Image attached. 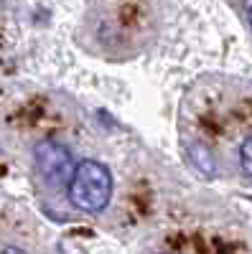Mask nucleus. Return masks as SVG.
Masks as SVG:
<instances>
[{"label": "nucleus", "instance_id": "nucleus-1", "mask_svg": "<svg viewBox=\"0 0 252 254\" xmlns=\"http://www.w3.org/2000/svg\"><path fill=\"white\" fill-rule=\"evenodd\" d=\"M69 201L84 214H99L112 198V173L99 160H82L69 183Z\"/></svg>", "mask_w": 252, "mask_h": 254}, {"label": "nucleus", "instance_id": "nucleus-2", "mask_svg": "<svg viewBox=\"0 0 252 254\" xmlns=\"http://www.w3.org/2000/svg\"><path fill=\"white\" fill-rule=\"evenodd\" d=\"M33 163L38 176L51 188H69L77 173L72 150L64 142H56V140H41L33 147Z\"/></svg>", "mask_w": 252, "mask_h": 254}, {"label": "nucleus", "instance_id": "nucleus-3", "mask_svg": "<svg viewBox=\"0 0 252 254\" xmlns=\"http://www.w3.org/2000/svg\"><path fill=\"white\" fill-rule=\"evenodd\" d=\"M188 155H191V163L199 168V171H201L206 178H214V176H217V160H214V153L209 150L206 145L194 142L191 147H188Z\"/></svg>", "mask_w": 252, "mask_h": 254}, {"label": "nucleus", "instance_id": "nucleus-4", "mask_svg": "<svg viewBox=\"0 0 252 254\" xmlns=\"http://www.w3.org/2000/svg\"><path fill=\"white\" fill-rule=\"evenodd\" d=\"M240 163H242V171L252 176V137H247L240 147Z\"/></svg>", "mask_w": 252, "mask_h": 254}, {"label": "nucleus", "instance_id": "nucleus-5", "mask_svg": "<svg viewBox=\"0 0 252 254\" xmlns=\"http://www.w3.org/2000/svg\"><path fill=\"white\" fill-rule=\"evenodd\" d=\"M0 254H26V252H23V249H18V247H5Z\"/></svg>", "mask_w": 252, "mask_h": 254}, {"label": "nucleus", "instance_id": "nucleus-6", "mask_svg": "<svg viewBox=\"0 0 252 254\" xmlns=\"http://www.w3.org/2000/svg\"><path fill=\"white\" fill-rule=\"evenodd\" d=\"M250 26H252V10H250Z\"/></svg>", "mask_w": 252, "mask_h": 254}]
</instances>
